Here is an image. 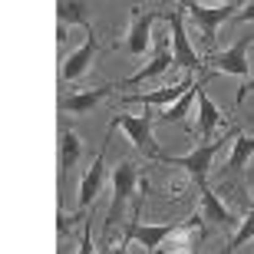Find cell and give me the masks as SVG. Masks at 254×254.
I'll return each mask as SVG.
<instances>
[{"label": "cell", "instance_id": "cell-16", "mask_svg": "<svg viewBox=\"0 0 254 254\" xmlns=\"http://www.w3.org/2000/svg\"><path fill=\"white\" fill-rule=\"evenodd\" d=\"M198 189H201V215L211 218V221H218L221 228H228L231 221H235L231 211H228V205H221V198L208 189V182H198Z\"/></svg>", "mask_w": 254, "mask_h": 254}, {"label": "cell", "instance_id": "cell-9", "mask_svg": "<svg viewBox=\"0 0 254 254\" xmlns=\"http://www.w3.org/2000/svg\"><path fill=\"white\" fill-rule=\"evenodd\" d=\"M189 86H195V73L185 69V79L175 86H162V89H152V93H139V96H126V103H139V106H149V109H162V106L175 103Z\"/></svg>", "mask_w": 254, "mask_h": 254}, {"label": "cell", "instance_id": "cell-22", "mask_svg": "<svg viewBox=\"0 0 254 254\" xmlns=\"http://www.w3.org/2000/svg\"><path fill=\"white\" fill-rule=\"evenodd\" d=\"M235 17L241 20V23H248V20H254V0H248V3H245V7H241V10H238Z\"/></svg>", "mask_w": 254, "mask_h": 254}, {"label": "cell", "instance_id": "cell-21", "mask_svg": "<svg viewBox=\"0 0 254 254\" xmlns=\"http://www.w3.org/2000/svg\"><path fill=\"white\" fill-rule=\"evenodd\" d=\"M251 238H254V208L248 211V218L241 221V228L235 231V238H231V245H228V251H241V248H245L248 241H251Z\"/></svg>", "mask_w": 254, "mask_h": 254}, {"label": "cell", "instance_id": "cell-10", "mask_svg": "<svg viewBox=\"0 0 254 254\" xmlns=\"http://www.w3.org/2000/svg\"><path fill=\"white\" fill-rule=\"evenodd\" d=\"M93 57H96V37H93V30H89V37L83 40V47L73 50V53L63 60V66H60V79H63V83H76V79L89 69Z\"/></svg>", "mask_w": 254, "mask_h": 254}, {"label": "cell", "instance_id": "cell-12", "mask_svg": "<svg viewBox=\"0 0 254 254\" xmlns=\"http://www.w3.org/2000/svg\"><path fill=\"white\" fill-rule=\"evenodd\" d=\"M201 238V225L195 221H179V228L172 231L165 241L159 245V251H169V254H191L195 251V241Z\"/></svg>", "mask_w": 254, "mask_h": 254}, {"label": "cell", "instance_id": "cell-8", "mask_svg": "<svg viewBox=\"0 0 254 254\" xmlns=\"http://www.w3.org/2000/svg\"><path fill=\"white\" fill-rule=\"evenodd\" d=\"M155 20H162V13L155 10H145V13H135L132 17V27H129V37H126V53L129 57H142L145 50H149V40H152V27H155Z\"/></svg>", "mask_w": 254, "mask_h": 254}, {"label": "cell", "instance_id": "cell-3", "mask_svg": "<svg viewBox=\"0 0 254 254\" xmlns=\"http://www.w3.org/2000/svg\"><path fill=\"white\" fill-rule=\"evenodd\" d=\"M251 43H254V37L245 33L235 47L211 53V57L205 60V63L211 66L208 73H231V76H241V79H245V76H248V47H251Z\"/></svg>", "mask_w": 254, "mask_h": 254}, {"label": "cell", "instance_id": "cell-18", "mask_svg": "<svg viewBox=\"0 0 254 254\" xmlns=\"http://www.w3.org/2000/svg\"><path fill=\"white\" fill-rule=\"evenodd\" d=\"M57 17L66 27H89V10L86 0H60L57 3Z\"/></svg>", "mask_w": 254, "mask_h": 254}, {"label": "cell", "instance_id": "cell-15", "mask_svg": "<svg viewBox=\"0 0 254 254\" xmlns=\"http://www.w3.org/2000/svg\"><path fill=\"white\" fill-rule=\"evenodd\" d=\"M175 228H179V221L175 225H135V228H129V238L135 245H142V251H159V245Z\"/></svg>", "mask_w": 254, "mask_h": 254}, {"label": "cell", "instance_id": "cell-24", "mask_svg": "<svg viewBox=\"0 0 254 254\" xmlns=\"http://www.w3.org/2000/svg\"><path fill=\"white\" fill-rule=\"evenodd\" d=\"M221 3H228V0H221Z\"/></svg>", "mask_w": 254, "mask_h": 254}, {"label": "cell", "instance_id": "cell-23", "mask_svg": "<svg viewBox=\"0 0 254 254\" xmlns=\"http://www.w3.org/2000/svg\"><path fill=\"white\" fill-rule=\"evenodd\" d=\"M248 89H254V79H248V83L241 86V89H238V103H241V99H245V96H248Z\"/></svg>", "mask_w": 254, "mask_h": 254}, {"label": "cell", "instance_id": "cell-20", "mask_svg": "<svg viewBox=\"0 0 254 254\" xmlns=\"http://www.w3.org/2000/svg\"><path fill=\"white\" fill-rule=\"evenodd\" d=\"M254 155V135H238L228 155V169H245V162Z\"/></svg>", "mask_w": 254, "mask_h": 254}, {"label": "cell", "instance_id": "cell-13", "mask_svg": "<svg viewBox=\"0 0 254 254\" xmlns=\"http://www.w3.org/2000/svg\"><path fill=\"white\" fill-rule=\"evenodd\" d=\"M116 86H96V89H83V93H73V96H66V99H60V113H93L96 106L103 103L106 96L113 93Z\"/></svg>", "mask_w": 254, "mask_h": 254}, {"label": "cell", "instance_id": "cell-14", "mask_svg": "<svg viewBox=\"0 0 254 254\" xmlns=\"http://www.w3.org/2000/svg\"><path fill=\"white\" fill-rule=\"evenodd\" d=\"M218 126H221V109L205 96V79H198V132H201V139H211Z\"/></svg>", "mask_w": 254, "mask_h": 254}, {"label": "cell", "instance_id": "cell-4", "mask_svg": "<svg viewBox=\"0 0 254 254\" xmlns=\"http://www.w3.org/2000/svg\"><path fill=\"white\" fill-rule=\"evenodd\" d=\"M116 129L119 126H109V135L103 139V149H99V155L93 159V165L83 172V182H79V208H86V205H93L96 201V195L103 191V182H106V149H109V139L116 135Z\"/></svg>", "mask_w": 254, "mask_h": 254}, {"label": "cell", "instance_id": "cell-2", "mask_svg": "<svg viewBox=\"0 0 254 254\" xmlns=\"http://www.w3.org/2000/svg\"><path fill=\"white\" fill-rule=\"evenodd\" d=\"M182 7H185V13H189V17L198 23V30H201L205 43H215L218 27H221L228 17H235V13H238L231 0H228L225 7H201V0H182Z\"/></svg>", "mask_w": 254, "mask_h": 254}, {"label": "cell", "instance_id": "cell-17", "mask_svg": "<svg viewBox=\"0 0 254 254\" xmlns=\"http://www.w3.org/2000/svg\"><path fill=\"white\" fill-rule=\"evenodd\" d=\"M195 99H198V83L189 86V89H185L175 103L162 106L159 113H155V119H162V123H182V119L189 116V109H191V103H195Z\"/></svg>", "mask_w": 254, "mask_h": 254}, {"label": "cell", "instance_id": "cell-19", "mask_svg": "<svg viewBox=\"0 0 254 254\" xmlns=\"http://www.w3.org/2000/svg\"><path fill=\"white\" fill-rule=\"evenodd\" d=\"M79 155H83V145H79V139H76V132L63 129V135H60V172H63V179H66V172L76 165Z\"/></svg>", "mask_w": 254, "mask_h": 254}, {"label": "cell", "instance_id": "cell-5", "mask_svg": "<svg viewBox=\"0 0 254 254\" xmlns=\"http://www.w3.org/2000/svg\"><path fill=\"white\" fill-rule=\"evenodd\" d=\"M221 142H225V139L201 142V145H198L195 152H189V155H162V162H165V165H182L185 172H191V175H195V182H205L208 165H211V159L218 155Z\"/></svg>", "mask_w": 254, "mask_h": 254}, {"label": "cell", "instance_id": "cell-6", "mask_svg": "<svg viewBox=\"0 0 254 254\" xmlns=\"http://www.w3.org/2000/svg\"><path fill=\"white\" fill-rule=\"evenodd\" d=\"M135 182H139V169H135L132 162H119V169H116V175H113V201H109V218H106V231L113 228V221H119V211H123L126 198L132 195Z\"/></svg>", "mask_w": 254, "mask_h": 254}, {"label": "cell", "instance_id": "cell-1", "mask_svg": "<svg viewBox=\"0 0 254 254\" xmlns=\"http://www.w3.org/2000/svg\"><path fill=\"white\" fill-rule=\"evenodd\" d=\"M152 119H155V113H142V116L119 113V116H113V123L129 135V142L145 155V159H159L162 162V152H159V145H155V139H152Z\"/></svg>", "mask_w": 254, "mask_h": 254}, {"label": "cell", "instance_id": "cell-11", "mask_svg": "<svg viewBox=\"0 0 254 254\" xmlns=\"http://www.w3.org/2000/svg\"><path fill=\"white\" fill-rule=\"evenodd\" d=\"M172 63H175V53H172L169 40H159V47H155L152 60H149L145 66H142L139 73H132L123 86H135V83H142V79H159L162 73H169V66H172Z\"/></svg>", "mask_w": 254, "mask_h": 254}, {"label": "cell", "instance_id": "cell-7", "mask_svg": "<svg viewBox=\"0 0 254 254\" xmlns=\"http://www.w3.org/2000/svg\"><path fill=\"white\" fill-rule=\"evenodd\" d=\"M182 13H185V10H172L169 17H165V20H169V27H172V53H175V63H179V66H185V69L195 73L205 60L191 50L189 33H185V27H182Z\"/></svg>", "mask_w": 254, "mask_h": 254}]
</instances>
